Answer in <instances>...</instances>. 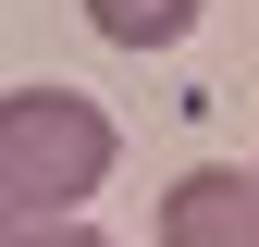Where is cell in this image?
<instances>
[{"instance_id": "obj_5", "label": "cell", "mask_w": 259, "mask_h": 247, "mask_svg": "<svg viewBox=\"0 0 259 247\" xmlns=\"http://www.w3.org/2000/svg\"><path fill=\"white\" fill-rule=\"evenodd\" d=\"M247 173H259V161H247Z\"/></svg>"}, {"instance_id": "obj_2", "label": "cell", "mask_w": 259, "mask_h": 247, "mask_svg": "<svg viewBox=\"0 0 259 247\" xmlns=\"http://www.w3.org/2000/svg\"><path fill=\"white\" fill-rule=\"evenodd\" d=\"M160 247H259V173H173V198H160Z\"/></svg>"}, {"instance_id": "obj_4", "label": "cell", "mask_w": 259, "mask_h": 247, "mask_svg": "<svg viewBox=\"0 0 259 247\" xmlns=\"http://www.w3.org/2000/svg\"><path fill=\"white\" fill-rule=\"evenodd\" d=\"M0 247H111L99 223H13V210H0Z\"/></svg>"}, {"instance_id": "obj_1", "label": "cell", "mask_w": 259, "mask_h": 247, "mask_svg": "<svg viewBox=\"0 0 259 247\" xmlns=\"http://www.w3.org/2000/svg\"><path fill=\"white\" fill-rule=\"evenodd\" d=\"M123 161V124L74 87H13L0 99V210L13 223H87V198Z\"/></svg>"}, {"instance_id": "obj_3", "label": "cell", "mask_w": 259, "mask_h": 247, "mask_svg": "<svg viewBox=\"0 0 259 247\" xmlns=\"http://www.w3.org/2000/svg\"><path fill=\"white\" fill-rule=\"evenodd\" d=\"M198 13L210 0H87V25L111 50H173V37H198Z\"/></svg>"}]
</instances>
